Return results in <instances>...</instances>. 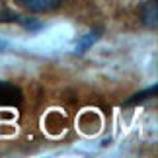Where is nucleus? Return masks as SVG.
<instances>
[{
	"mask_svg": "<svg viewBox=\"0 0 158 158\" xmlns=\"http://www.w3.org/2000/svg\"><path fill=\"white\" fill-rule=\"evenodd\" d=\"M23 10H29L33 14H47V12L59 10L64 0H14Z\"/></svg>",
	"mask_w": 158,
	"mask_h": 158,
	"instance_id": "nucleus-1",
	"label": "nucleus"
},
{
	"mask_svg": "<svg viewBox=\"0 0 158 158\" xmlns=\"http://www.w3.org/2000/svg\"><path fill=\"white\" fill-rule=\"evenodd\" d=\"M23 100V92L16 84L10 82H0V106H18Z\"/></svg>",
	"mask_w": 158,
	"mask_h": 158,
	"instance_id": "nucleus-2",
	"label": "nucleus"
},
{
	"mask_svg": "<svg viewBox=\"0 0 158 158\" xmlns=\"http://www.w3.org/2000/svg\"><path fill=\"white\" fill-rule=\"evenodd\" d=\"M143 26H147L150 29H156L158 26V0H144L141 10H139Z\"/></svg>",
	"mask_w": 158,
	"mask_h": 158,
	"instance_id": "nucleus-3",
	"label": "nucleus"
},
{
	"mask_svg": "<svg viewBox=\"0 0 158 158\" xmlns=\"http://www.w3.org/2000/svg\"><path fill=\"white\" fill-rule=\"evenodd\" d=\"M100 37H102V29H92V31H88L86 35H82L80 41L76 43L74 53H76V55H84L86 51H90V49L96 45V41H98Z\"/></svg>",
	"mask_w": 158,
	"mask_h": 158,
	"instance_id": "nucleus-4",
	"label": "nucleus"
},
{
	"mask_svg": "<svg viewBox=\"0 0 158 158\" xmlns=\"http://www.w3.org/2000/svg\"><path fill=\"white\" fill-rule=\"evenodd\" d=\"M152 96H156V86H150V88H144V90H141V92H137L135 96H131V98L125 102V106L127 107L139 106V104H143V102H147L148 98H152Z\"/></svg>",
	"mask_w": 158,
	"mask_h": 158,
	"instance_id": "nucleus-5",
	"label": "nucleus"
},
{
	"mask_svg": "<svg viewBox=\"0 0 158 158\" xmlns=\"http://www.w3.org/2000/svg\"><path fill=\"white\" fill-rule=\"evenodd\" d=\"M26 29H29V31H39L41 27H43V23H41L39 20H33V18H27V16H18V20Z\"/></svg>",
	"mask_w": 158,
	"mask_h": 158,
	"instance_id": "nucleus-6",
	"label": "nucleus"
},
{
	"mask_svg": "<svg viewBox=\"0 0 158 158\" xmlns=\"http://www.w3.org/2000/svg\"><path fill=\"white\" fill-rule=\"evenodd\" d=\"M6 49H8V41H4V39H0V53H4Z\"/></svg>",
	"mask_w": 158,
	"mask_h": 158,
	"instance_id": "nucleus-7",
	"label": "nucleus"
}]
</instances>
